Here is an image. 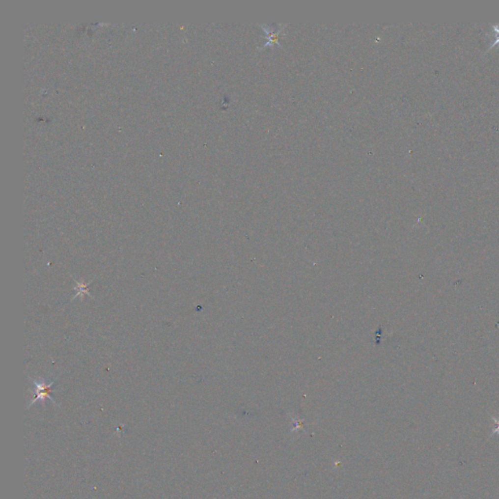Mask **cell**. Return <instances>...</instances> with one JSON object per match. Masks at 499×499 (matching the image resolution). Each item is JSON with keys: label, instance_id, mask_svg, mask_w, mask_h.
<instances>
[{"label": "cell", "instance_id": "2", "mask_svg": "<svg viewBox=\"0 0 499 499\" xmlns=\"http://www.w3.org/2000/svg\"><path fill=\"white\" fill-rule=\"evenodd\" d=\"M77 285H78L77 286V288H78V294L76 295V297H78L80 294H88V290L86 288V285H81L79 283H77Z\"/></svg>", "mask_w": 499, "mask_h": 499}, {"label": "cell", "instance_id": "1", "mask_svg": "<svg viewBox=\"0 0 499 499\" xmlns=\"http://www.w3.org/2000/svg\"><path fill=\"white\" fill-rule=\"evenodd\" d=\"M32 382L35 386V398L32 401H30V403L28 404L27 409H29L30 406L33 405L34 403H36L37 401L43 402L45 399H50L54 404H56L55 400L51 397L52 386L54 385L55 381H52L51 383L47 384L44 380L38 378V379H32Z\"/></svg>", "mask_w": 499, "mask_h": 499}]
</instances>
